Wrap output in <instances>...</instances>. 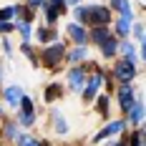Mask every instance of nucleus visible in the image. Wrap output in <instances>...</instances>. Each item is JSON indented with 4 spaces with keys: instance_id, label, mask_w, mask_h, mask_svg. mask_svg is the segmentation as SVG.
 Here are the masks:
<instances>
[{
    "instance_id": "obj_1",
    "label": "nucleus",
    "mask_w": 146,
    "mask_h": 146,
    "mask_svg": "<svg viewBox=\"0 0 146 146\" xmlns=\"http://www.w3.org/2000/svg\"><path fill=\"white\" fill-rule=\"evenodd\" d=\"M108 18H111L108 8H88V23H93L96 28H103L108 23Z\"/></svg>"
},
{
    "instance_id": "obj_2",
    "label": "nucleus",
    "mask_w": 146,
    "mask_h": 146,
    "mask_svg": "<svg viewBox=\"0 0 146 146\" xmlns=\"http://www.w3.org/2000/svg\"><path fill=\"white\" fill-rule=\"evenodd\" d=\"M113 76H116L118 81H131L133 76H136V68H133L131 60H118L116 68H113Z\"/></svg>"
},
{
    "instance_id": "obj_3",
    "label": "nucleus",
    "mask_w": 146,
    "mask_h": 146,
    "mask_svg": "<svg viewBox=\"0 0 146 146\" xmlns=\"http://www.w3.org/2000/svg\"><path fill=\"white\" fill-rule=\"evenodd\" d=\"M63 53H66V50H63V45H50V48L45 50L43 60L48 63V66H56V63H58V60L63 58Z\"/></svg>"
},
{
    "instance_id": "obj_4",
    "label": "nucleus",
    "mask_w": 146,
    "mask_h": 146,
    "mask_svg": "<svg viewBox=\"0 0 146 146\" xmlns=\"http://www.w3.org/2000/svg\"><path fill=\"white\" fill-rule=\"evenodd\" d=\"M118 98H121V108L123 111H131L133 108V91L131 88H121L118 91Z\"/></svg>"
},
{
    "instance_id": "obj_5",
    "label": "nucleus",
    "mask_w": 146,
    "mask_h": 146,
    "mask_svg": "<svg viewBox=\"0 0 146 146\" xmlns=\"http://www.w3.org/2000/svg\"><path fill=\"white\" fill-rule=\"evenodd\" d=\"M121 129H123V121H111V123H108V126H106V129H103V131L98 133V136H96V141H103V139L113 136V133H116V131H121Z\"/></svg>"
},
{
    "instance_id": "obj_6",
    "label": "nucleus",
    "mask_w": 146,
    "mask_h": 146,
    "mask_svg": "<svg viewBox=\"0 0 146 146\" xmlns=\"http://www.w3.org/2000/svg\"><path fill=\"white\" fill-rule=\"evenodd\" d=\"M20 98H23V91H20L18 86H8L5 88V101L10 103V106H18Z\"/></svg>"
},
{
    "instance_id": "obj_7",
    "label": "nucleus",
    "mask_w": 146,
    "mask_h": 146,
    "mask_svg": "<svg viewBox=\"0 0 146 146\" xmlns=\"http://www.w3.org/2000/svg\"><path fill=\"white\" fill-rule=\"evenodd\" d=\"M111 3H113V8L121 13L123 20H131V5H129V0H111Z\"/></svg>"
},
{
    "instance_id": "obj_8",
    "label": "nucleus",
    "mask_w": 146,
    "mask_h": 146,
    "mask_svg": "<svg viewBox=\"0 0 146 146\" xmlns=\"http://www.w3.org/2000/svg\"><path fill=\"white\" fill-rule=\"evenodd\" d=\"M98 86H101V76H93V81H91V83L83 88V96H86V101L96 98V91H98Z\"/></svg>"
},
{
    "instance_id": "obj_9",
    "label": "nucleus",
    "mask_w": 146,
    "mask_h": 146,
    "mask_svg": "<svg viewBox=\"0 0 146 146\" xmlns=\"http://www.w3.org/2000/svg\"><path fill=\"white\" fill-rule=\"evenodd\" d=\"M68 33H71V38L73 40H76V43H86V30L81 28V25H76V23H73V25H68Z\"/></svg>"
},
{
    "instance_id": "obj_10",
    "label": "nucleus",
    "mask_w": 146,
    "mask_h": 146,
    "mask_svg": "<svg viewBox=\"0 0 146 146\" xmlns=\"http://www.w3.org/2000/svg\"><path fill=\"white\" fill-rule=\"evenodd\" d=\"M91 38H93L98 45H103L106 40H108V30H106V28H96L93 33H91Z\"/></svg>"
},
{
    "instance_id": "obj_11",
    "label": "nucleus",
    "mask_w": 146,
    "mask_h": 146,
    "mask_svg": "<svg viewBox=\"0 0 146 146\" xmlns=\"http://www.w3.org/2000/svg\"><path fill=\"white\" fill-rule=\"evenodd\" d=\"M71 86L73 88L83 86V71H81V68H73V71H71Z\"/></svg>"
},
{
    "instance_id": "obj_12",
    "label": "nucleus",
    "mask_w": 146,
    "mask_h": 146,
    "mask_svg": "<svg viewBox=\"0 0 146 146\" xmlns=\"http://www.w3.org/2000/svg\"><path fill=\"white\" fill-rule=\"evenodd\" d=\"M116 40H113V38H108V40H106V43L101 45V50H103V56H106V58H108V56H116Z\"/></svg>"
},
{
    "instance_id": "obj_13",
    "label": "nucleus",
    "mask_w": 146,
    "mask_h": 146,
    "mask_svg": "<svg viewBox=\"0 0 146 146\" xmlns=\"http://www.w3.org/2000/svg\"><path fill=\"white\" fill-rule=\"evenodd\" d=\"M141 118H144V106H141V103H133V108H131V121H133V123H141Z\"/></svg>"
},
{
    "instance_id": "obj_14",
    "label": "nucleus",
    "mask_w": 146,
    "mask_h": 146,
    "mask_svg": "<svg viewBox=\"0 0 146 146\" xmlns=\"http://www.w3.org/2000/svg\"><path fill=\"white\" fill-rule=\"evenodd\" d=\"M38 38H40L43 43H48V40H53V38H56V30H48V28H43V30H38Z\"/></svg>"
},
{
    "instance_id": "obj_15",
    "label": "nucleus",
    "mask_w": 146,
    "mask_h": 146,
    "mask_svg": "<svg viewBox=\"0 0 146 146\" xmlns=\"http://www.w3.org/2000/svg\"><path fill=\"white\" fill-rule=\"evenodd\" d=\"M58 96H60V86L45 88V101H53V98H58Z\"/></svg>"
},
{
    "instance_id": "obj_16",
    "label": "nucleus",
    "mask_w": 146,
    "mask_h": 146,
    "mask_svg": "<svg viewBox=\"0 0 146 146\" xmlns=\"http://www.w3.org/2000/svg\"><path fill=\"white\" fill-rule=\"evenodd\" d=\"M15 13H18V8H5V10H0V23H8Z\"/></svg>"
},
{
    "instance_id": "obj_17",
    "label": "nucleus",
    "mask_w": 146,
    "mask_h": 146,
    "mask_svg": "<svg viewBox=\"0 0 146 146\" xmlns=\"http://www.w3.org/2000/svg\"><path fill=\"white\" fill-rule=\"evenodd\" d=\"M68 58H71V60H83V58H86V50L78 45L76 50H71V53H68Z\"/></svg>"
},
{
    "instance_id": "obj_18",
    "label": "nucleus",
    "mask_w": 146,
    "mask_h": 146,
    "mask_svg": "<svg viewBox=\"0 0 146 146\" xmlns=\"http://www.w3.org/2000/svg\"><path fill=\"white\" fill-rule=\"evenodd\" d=\"M129 25H131V20H118V35H129Z\"/></svg>"
},
{
    "instance_id": "obj_19",
    "label": "nucleus",
    "mask_w": 146,
    "mask_h": 146,
    "mask_svg": "<svg viewBox=\"0 0 146 146\" xmlns=\"http://www.w3.org/2000/svg\"><path fill=\"white\" fill-rule=\"evenodd\" d=\"M45 18H48V23H53V20L58 18V10H56L53 5H45Z\"/></svg>"
},
{
    "instance_id": "obj_20",
    "label": "nucleus",
    "mask_w": 146,
    "mask_h": 146,
    "mask_svg": "<svg viewBox=\"0 0 146 146\" xmlns=\"http://www.w3.org/2000/svg\"><path fill=\"white\" fill-rule=\"evenodd\" d=\"M121 53L126 56V60H131L133 56H136V53H133V48H131V43H123V45H121Z\"/></svg>"
},
{
    "instance_id": "obj_21",
    "label": "nucleus",
    "mask_w": 146,
    "mask_h": 146,
    "mask_svg": "<svg viewBox=\"0 0 146 146\" xmlns=\"http://www.w3.org/2000/svg\"><path fill=\"white\" fill-rule=\"evenodd\" d=\"M76 18H78L81 23H86L88 20V8H76Z\"/></svg>"
},
{
    "instance_id": "obj_22",
    "label": "nucleus",
    "mask_w": 146,
    "mask_h": 146,
    "mask_svg": "<svg viewBox=\"0 0 146 146\" xmlns=\"http://www.w3.org/2000/svg\"><path fill=\"white\" fill-rule=\"evenodd\" d=\"M20 106H23V111H25V113H33V103H30V98L23 96V98H20Z\"/></svg>"
},
{
    "instance_id": "obj_23",
    "label": "nucleus",
    "mask_w": 146,
    "mask_h": 146,
    "mask_svg": "<svg viewBox=\"0 0 146 146\" xmlns=\"http://www.w3.org/2000/svg\"><path fill=\"white\" fill-rule=\"evenodd\" d=\"M131 146H144V141H141V131H136V133H133V139H131Z\"/></svg>"
},
{
    "instance_id": "obj_24",
    "label": "nucleus",
    "mask_w": 146,
    "mask_h": 146,
    "mask_svg": "<svg viewBox=\"0 0 146 146\" xmlns=\"http://www.w3.org/2000/svg\"><path fill=\"white\" fill-rule=\"evenodd\" d=\"M98 108H101V113H106V108H108V98H106V96L98 98Z\"/></svg>"
},
{
    "instance_id": "obj_25",
    "label": "nucleus",
    "mask_w": 146,
    "mask_h": 146,
    "mask_svg": "<svg viewBox=\"0 0 146 146\" xmlns=\"http://www.w3.org/2000/svg\"><path fill=\"white\" fill-rule=\"evenodd\" d=\"M18 28L23 30V35H25V38H30V23H20Z\"/></svg>"
},
{
    "instance_id": "obj_26",
    "label": "nucleus",
    "mask_w": 146,
    "mask_h": 146,
    "mask_svg": "<svg viewBox=\"0 0 146 146\" xmlns=\"http://www.w3.org/2000/svg\"><path fill=\"white\" fill-rule=\"evenodd\" d=\"M20 121H23V123H33V113H23Z\"/></svg>"
},
{
    "instance_id": "obj_27",
    "label": "nucleus",
    "mask_w": 146,
    "mask_h": 146,
    "mask_svg": "<svg viewBox=\"0 0 146 146\" xmlns=\"http://www.w3.org/2000/svg\"><path fill=\"white\" fill-rule=\"evenodd\" d=\"M136 38L144 43V28H141V25H136Z\"/></svg>"
},
{
    "instance_id": "obj_28",
    "label": "nucleus",
    "mask_w": 146,
    "mask_h": 146,
    "mask_svg": "<svg viewBox=\"0 0 146 146\" xmlns=\"http://www.w3.org/2000/svg\"><path fill=\"white\" fill-rule=\"evenodd\" d=\"M50 5H53L56 10H63V0H50Z\"/></svg>"
},
{
    "instance_id": "obj_29",
    "label": "nucleus",
    "mask_w": 146,
    "mask_h": 146,
    "mask_svg": "<svg viewBox=\"0 0 146 146\" xmlns=\"http://www.w3.org/2000/svg\"><path fill=\"white\" fill-rule=\"evenodd\" d=\"M56 123H58V131H66V123H63V118L56 116Z\"/></svg>"
},
{
    "instance_id": "obj_30",
    "label": "nucleus",
    "mask_w": 146,
    "mask_h": 146,
    "mask_svg": "<svg viewBox=\"0 0 146 146\" xmlns=\"http://www.w3.org/2000/svg\"><path fill=\"white\" fill-rule=\"evenodd\" d=\"M5 133H8L10 139H15V126H5Z\"/></svg>"
},
{
    "instance_id": "obj_31",
    "label": "nucleus",
    "mask_w": 146,
    "mask_h": 146,
    "mask_svg": "<svg viewBox=\"0 0 146 146\" xmlns=\"http://www.w3.org/2000/svg\"><path fill=\"white\" fill-rule=\"evenodd\" d=\"M0 30H5V33H10V30H13V25H10V23H0Z\"/></svg>"
},
{
    "instance_id": "obj_32",
    "label": "nucleus",
    "mask_w": 146,
    "mask_h": 146,
    "mask_svg": "<svg viewBox=\"0 0 146 146\" xmlns=\"http://www.w3.org/2000/svg\"><path fill=\"white\" fill-rule=\"evenodd\" d=\"M30 3H33V5H40V3H43V0H30Z\"/></svg>"
},
{
    "instance_id": "obj_33",
    "label": "nucleus",
    "mask_w": 146,
    "mask_h": 146,
    "mask_svg": "<svg viewBox=\"0 0 146 146\" xmlns=\"http://www.w3.org/2000/svg\"><path fill=\"white\" fill-rule=\"evenodd\" d=\"M71 3H81V0H71Z\"/></svg>"
},
{
    "instance_id": "obj_34",
    "label": "nucleus",
    "mask_w": 146,
    "mask_h": 146,
    "mask_svg": "<svg viewBox=\"0 0 146 146\" xmlns=\"http://www.w3.org/2000/svg\"><path fill=\"white\" fill-rule=\"evenodd\" d=\"M116 146H121V144H116Z\"/></svg>"
}]
</instances>
